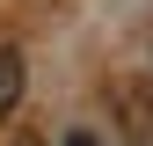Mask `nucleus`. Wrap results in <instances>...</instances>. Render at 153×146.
<instances>
[{"label":"nucleus","mask_w":153,"mask_h":146,"mask_svg":"<svg viewBox=\"0 0 153 146\" xmlns=\"http://www.w3.org/2000/svg\"><path fill=\"white\" fill-rule=\"evenodd\" d=\"M22 102V51L0 44V124H7V110Z\"/></svg>","instance_id":"1"}]
</instances>
